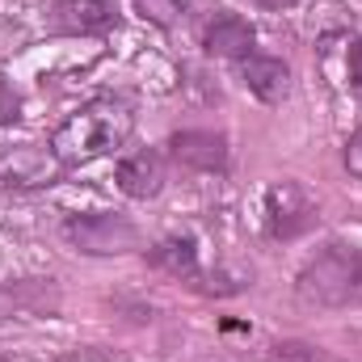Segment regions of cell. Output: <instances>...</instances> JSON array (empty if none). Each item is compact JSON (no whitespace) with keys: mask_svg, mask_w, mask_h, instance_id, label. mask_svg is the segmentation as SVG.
Instances as JSON below:
<instances>
[{"mask_svg":"<svg viewBox=\"0 0 362 362\" xmlns=\"http://www.w3.org/2000/svg\"><path fill=\"white\" fill-rule=\"evenodd\" d=\"M21 105H17V97H8V89L0 85V127H8V122H17L21 114H17Z\"/></svg>","mask_w":362,"mask_h":362,"instance_id":"obj_17","label":"cell"},{"mask_svg":"<svg viewBox=\"0 0 362 362\" xmlns=\"http://www.w3.org/2000/svg\"><path fill=\"white\" fill-rule=\"evenodd\" d=\"M0 362H4V358H0Z\"/></svg>","mask_w":362,"mask_h":362,"instance_id":"obj_19","label":"cell"},{"mask_svg":"<svg viewBox=\"0 0 362 362\" xmlns=\"http://www.w3.org/2000/svg\"><path fill=\"white\" fill-rule=\"evenodd\" d=\"M312 219H316V206H312V198L299 181H274L266 189V232L274 240L299 236Z\"/></svg>","mask_w":362,"mask_h":362,"instance_id":"obj_6","label":"cell"},{"mask_svg":"<svg viewBox=\"0 0 362 362\" xmlns=\"http://www.w3.org/2000/svg\"><path fill=\"white\" fill-rule=\"evenodd\" d=\"M253 4H262V8L278 13V8H291V4H299V0H253Z\"/></svg>","mask_w":362,"mask_h":362,"instance_id":"obj_18","label":"cell"},{"mask_svg":"<svg viewBox=\"0 0 362 362\" xmlns=\"http://www.w3.org/2000/svg\"><path fill=\"white\" fill-rule=\"evenodd\" d=\"M274 362H346V358H337L333 350L308 346V341H278L274 346Z\"/></svg>","mask_w":362,"mask_h":362,"instance_id":"obj_14","label":"cell"},{"mask_svg":"<svg viewBox=\"0 0 362 362\" xmlns=\"http://www.w3.org/2000/svg\"><path fill=\"white\" fill-rule=\"evenodd\" d=\"M152 266L165 274H173L181 282H194L198 278V249H194V240H160L156 249H152Z\"/></svg>","mask_w":362,"mask_h":362,"instance_id":"obj_12","label":"cell"},{"mask_svg":"<svg viewBox=\"0 0 362 362\" xmlns=\"http://www.w3.org/2000/svg\"><path fill=\"white\" fill-rule=\"evenodd\" d=\"M169 152L177 165L198 173H219L228 165V139L219 131H181L169 139Z\"/></svg>","mask_w":362,"mask_h":362,"instance_id":"obj_8","label":"cell"},{"mask_svg":"<svg viewBox=\"0 0 362 362\" xmlns=\"http://www.w3.org/2000/svg\"><path fill=\"white\" fill-rule=\"evenodd\" d=\"M114 181L127 198H156L160 185H165V160L156 152H131L118 160Z\"/></svg>","mask_w":362,"mask_h":362,"instance_id":"obj_11","label":"cell"},{"mask_svg":"<svg viewBox=\"0 0 362 362\" xmlns=\"http://www.w3.org/2000/svg\"><path fill=\"white\" fill-rule=\"evenodd\" d=\"M135 13L160 30H173L181 17H185V0H135Z\"/></svg>","mask_w":362,"mask_h":362,"instance_id":"obj_13","label":"cell"},{"mask_svg":"<svg viewBox=\"0 0 362 362\" xmlns=\"http://www.w3.org/2000/svg\"><path fill=\"white\" fill-rule=\"evenodd\" d=\"M240 81H245V89L253 93L257 101H266V105H278V101H286V93H291V68L282 64V59H274V55H245L240 59Z\"/></svg>","mask_w":362,"mask_h":362,"instance_id":"obj_9","label":"cell"},{"mask_svg":"<svg viewBox=\"0 0 362 362\" xmlns=\"http://www.w3.org/2000/svg\"><path fill=\"white\" fill-rule=\"evenodd\" d=\"M59 177H64V165L51 152V144L0 148V189H51Z\"/></svg>","mask_w":362,"mask_h":362,"instance_id":"obj_4","label":"cell"},{"mask_svg":"<svg viewBox=\"0 0 362 362\" xmlns=\"http://www.w3.org/2000/svg\"><path fill=\"white\" fill-rule=\"evenodd\" d=\"M253 25L245 21V17H236V13H219L211 25H206V34H202V47H206V55H219V59H245V55H253Z\"/></svg>","mask_w":362,"mask_h":362,"instance_id":"obj_10","label":"cell"},{"mask_svg":"<svg viewBox=\"0 0 362 362\" xmlns=\"http://www.w3.org/2000/svg\"><path fill=\"white\" fill-rule=\"evenodd\" d=\"M64 236L72 249L89 253V257H118V253H131L139 249V228L127 219V215H114V211H93V215H72L64 223Z\"/></svg>","mask_w":362,"mask_h":362,"instance_id":"obj_3","label":"cell"},{"mask_svg":"<svg viewBox=\"0 0 362 362\" xmlns=\"http://www.w3.org/2000/svg\"><path fill=\"white\" fill-rule=\"evenodd\" d=\"M346 169L362 181V127L350 135V139H346Z\"/></svg>","mask_w":362,"mask_h":362,"instance_id":"obj_16","label":"cell"},{"mask_svg":"<svg viewBox=\"0 0 362 362\" xmlns=\"http://www.w3.org/2000/svg\"><path fill=\"white\" fill-rule=\"evenodd\" d=\"M295 299L320 312L362 308V253L350 245L320 249L295 278Z\"/></svg>","mask_w":362,"mask_h":362,"instance_id":"obj_2","label":"cell"},{"mask_svg":"<svg viewBox=\"0 0 362 362\" xmlns=\"http://www.w3.org/2000/svg\"><path fill=\"white\" fill-rule=\"evenodd\" d=\"M118 25V13L110 0H55L51 8V30L55 34H72V38H89L105 34Z\"/></svg>","mask_w":362,"mask_h":362,"instance_id":"obj_7","label":"cell"},{"mask_svg":"<svg viewBox=\"0 0 362 362\" xmlns=\"http://www.w3.org/2000/svg\"><path fill=\"white\" fill-rule=\"evenodd\" d=\"M346 76H350V85L362 93V38H354V42L346 47Z\"/></svg>","mask_w":362,"mask_h":362,"instance_id":"obj_15","label":"cell"},{"mask_svg":"<svg viewBox=\"0 0 362 362\" xmlns=\"http://www.w3.org/2000/svg\"><path fill=\"white\" fill-rule=\"evenodd\" d=\"M131 131H135L131 105L118 97H97V101H85L81 110H72L51 131V152L59 156L64 169H81V165H93L118 152L131 139Z\"/></svg>","mask_w":362,"mask_h":362,"instance_id":"obj_1","label":"cell"},{"mask_svg":"<svg viewBox=\"0 0 362 362\" xmlns=\"http://www.w3.org/2000/svg\"><path fill=\"white\" fill-rule=\"evenodd\" d=\"M59 303H64V295H59V282H55V278H21V282H4V286H0V325L55 316Z\"/></svg>","mask_w":362,"mask_h":362,"instance_id":"obj_5","label":"cell"}]
</instances>
